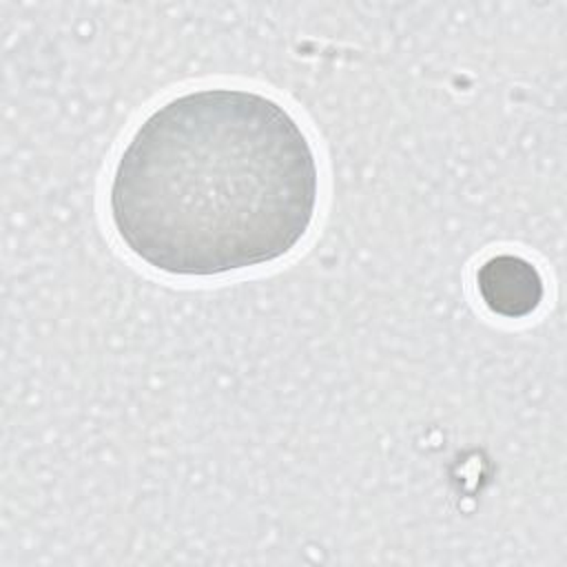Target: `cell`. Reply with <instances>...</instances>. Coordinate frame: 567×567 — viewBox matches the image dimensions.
Segmentation results:
<instances>
[{
    "label": "cell",
    "mask_w": 567,
    "mask_h": 567,
    "mask_svg": "<svg viewBox=\"0 0 567 567\" xmlns=\"http://www.w3.org/2000/svg\"><path fill=\"white\" fill-rule=\"evenodd\" d=\"M319 202L315 148L277 100L199 89L157 106L120 153L109 213L151 268L213 277L288 255Z\"/></svg>",
    "instance_id": "1"
},
{
    "label": "cell",
    "mask_w": 567,
    "mask_h": 567,
    "mask_svg": "<svg viewBox=\"0 0 567 567\" xmlns=\"http://www.w3.org/2000/svg\"><path fill=\"white\" fill-rule=\"evenodd\" d=\"M476 288L489 312L507 319L532 315L545 295L538 268L518 255H494L476 270Z\"/></svg>",
    "instance_id": "2"
}]
</instances>
